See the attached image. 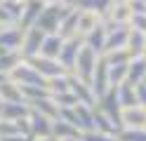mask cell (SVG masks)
Wrapping results in <instances>:
<instances>
[{
  "mask_svg": "<svg viewBox=\"0 0 146 141\" xmlns=\"http://www.w3.org/2000/svg\"><path fill=\"white\" fill-rule=\"evenodd\" d=\"M0 141H3V139H0Z\"/></svg>",
  "mask_w": 146,
  "mask_h": 141,
  "instance_id": "obj_49",
  "label": "cell"
},
{
  "mask_svg": "<svg viewBox=\"0 0 146 141\" xmlns=\"http://www.w3.org/2000/svg\"><path fill=\"white\" fill-rule=\"evenodd\" d=\"M115 94H118V101H120V108H130V106H137L139 99H137V87L130 82H123L115 87Z\"/></svg>",
  "mask_w": 146,
  "mask_h": 141,
  "instance_id": "obj_23",
  "label": "cell"
},
{
  "mask_svg": "<svg viewBox=\"0 0 146 141\" xmlns=\"http://www.w3.org/2000/svg\"><path fill=\"white\" fill-rule=\"evenodd\" d=\"M108 80H111V87H118L127 80V64L120 66H108Z\"/></svg>",
  "mask_w": 146,
  "mask_h": 141,
  "instance_id": "obj_31",
  "label": "cell"
},
{
  "mask_svg": "<svg viewBox=\"0 0 146 141\" xmlns=\"http://www.w3.org/2000/svg\"><path fill=\"white\" fill-rule=\"evenodd\" d=\"M24 61V56L19 50H14V52H5L3 56H0V73H5V75H10L17 66H19Z\"/></svg>",
  "mask_w": 146,
  "mask_h": 141,
  "instance_id": "obj_28",
  "label": "cell"
},
{
  "mask_svg": "<svg viewBox=\"0 0 146 141\" xmlns=\"http://www.w3.org/2000/svg\"><path fill=\"white\" fill-rule=\"evenodd\" d=\"M21 97L26 103H33L38 99H45V97H52V94L47 92V87H38V85H24L21 87Z\"/></svg>",
  "mask_w": 146,
  "mask_h": 141,
  "instance_id": "obj_29",
  "label": "cell"
},
{
  "mask_svg": "<svg viewBox=\"0 0 146 141\" xmlns=\"http://www.w3.org/2000/svg\"><path fill=\"white\" fill-rule=\"evenodd\" d=\"M120 122L125 129H146V106L137 103V106L123 108L120 111Z\"/></svg>",
  "mask_w": 146,
  "mask_h": 141,
  "instance_id": "obj_9",
  "label": "cell"
},
{
  "mask_svg": "<svg viewBox=\"0 0 146 141\" xmlns=\"http://www.w3.org/2000/svg\"><path fill=\"white\" fill-rule=\"evenodd\" d=\"M0 99H3V101H24L21 87L7 78L5 82H0Z\"/></svg>",
  "mask_w": 146,
  "mask_h": 141,
  "instance_id": "obj_27",
  "label": "cell"
},
{
  "mask_svg": "<svg viewBox=\"0 0 146 141\" xmlns=\"http://www.w3.org/2000/svg\"><path fill=\"white\" fill-rule=\"evenodd\" d=\"M24 12L21 0H0V28L17 26Z\"/></svg>",
  "mask_w": 146,
  "mask_h": 141,
  "instance_id": "obj_7",
  "label": "cell"
},
{
  "mask_svg": "<svg viewBox=\"0 0 146 141\" xmlns=\"http://www.w3.org/2000/svg\"><path fill=\"white\" fill-rule=\"evenodd\" d=\"M29 108H33V111H38L40 115H45V118H50V120H57L59 118V106L54 103V99L52 97H45V99H38V101H33V103H29Z\"/></svg>",
  "mask_w": 146,
  "mask_h": 141,
  "instance_id": "obj_24",
  "label": "cell"
},
{
  "mask_svg": "<svg viewBox=\"0 0 146 141\" xmlns=\"http://www.w3.org/2000/svg\"><path fill=\"white\" fill-rule=\"evenodd\" d=\"M68 89H71L73 97L78 99V103H85V106H97V99H94V94H92V87H90L87 82L78 80L73 73H68Z\"/></svg>",
  "mask_w": 146,
  "mask_h": 141,
  "instance_id": "obj_11",
  "label": "cell"
},
{
  "mask_svg": "<svg viewBox=\"0 0 146 141\" xmlns=\"http://www.w3.org/2000/svg\"><path fill=\"white\" fill-rule=\"evenodd\" d=\"M73 5L68 3H57V5H45L40 19L35 21V28H40L45 35H52V33H59V26L61 21L71 14Z\"/></svg>",
  "mask_w": 146,
  "mask_h": 141,
  "instance_id": "obj_1",
  "label": "cell"
},
{
  "mask_svg": "<svg viewBox=\"0 0 146 141\" xmlns=\"http://www.w3.org/2000/svg\"><path fill=\"white\" fill-rule=\"evenodd\" d=\"M61 3H68V5H73V0H61Z\"/></svg>",
  "mask_w": 146,
  "mask_h": 141,
  "instance_id": "obj_44",
  "label": "cell"
},
{
  "mask_svg": "<svg viewBox=\"0 0 146 141\" xmlns=\"http://www.w3.org/2000/svg\"><path fill=\"white\" fill-rule=\"evenodd\" d=\"M144 47H146V33H139V31H132L130 28V38H127V47L125 50L132 54V59L144 54Z\"/></svg>",
  "mask_w": 146,
  "mask_h": 141,
  "instance_id": "obj_25",
  "label": "cell"
},
{
  "mask_svg": "<svg viewBox=\"0 0 146 141\" xmlns=\"http://www.w3.org/2000/svg\"><path fill=\"white\" fill-rule=\"evenodd\" d=\"M0 108H3V99H0Z\"/></svg>",
  "mask_w": 146,
  "mask_h": 141,
  "instance_id": "obj_46",
  "label": "cell"
},
{
  "mask_svg": "<svg viewBox=\"0 0 146 141\" xmlns=\"http://www.w3.org/2000/svg\"><path fill=\"white\" fill-rule=\"evenodd\" d=\"M137 99H139V103H141V106H146V82L137 85Z\"/></svg>",
  "mask_w": 146,
  "mask_h": 141,
  "instance_id": "obj_38",
  "label": "cell"
},
{
  "mask_svg": "<svg viewBox=\"0 0 146 141\" xmlns=\"http://www.w3.org/2000/svg\"><path fill=\"white\" fill-rule=\"evenodd\" d=\"M26 120H29V132L33 139H40V136H52V120L40 115L38 111L29 108V115H26Z\"/></svg>",
  "mask_w": 146,
  "mask_h": 141,
  "instance_id": "obj_10",
  "label": "cell"
},
{
  "mask_svg": "<svg viewBox=\"0 0 146 141\" xmlns=\"http://www.w3.org/2000/svg\"><path fill=\"white\" fill-rule=\"evenodd\" d=\"M52 99H54V103L59 106V111H61V108H73V106L78 103V99L71 94V89L64 92V94H57V97H52Z\"/></svg>",
  "mask_w": 146,
  "mask_h": 141,
  "instance_id": "obj_35",
  "label": "cell"
},
{
  "mask_svg": "<svg viewBox=\"0 0 146 141\" xmlns=\"http://www.w3.org/2000/svg\"><path fill=\"white\" fill-rule=\"evenodd\" d=\"M83 40H85V47H90L92 52H97L99 56H102L104 47H106V28H104V24H99L94 31H90Z\"/></svg>",
  "mask_w": 146,
  "mask_h": 141,
  "instance_id": "obj_18",
  "label": "cell"
},
{
  "mask_svg": "<svg viewBox=\"0 0 146 141\" xmlns=\"http://www.w3.org/2000/svg\"><path fill=\"white\" fill-rule=\"evenodd\" d=\"M106 21H113V24H130L132 19V9H130V3H113L111 9L106 12Z\"/></svg>",
  "mask_w": 146,
  "mask_h": 141,
  "instance_id": "obj_19",
  "label": "cell"
},
{
  "mask_svg": "<svg viewBox=\"0 0 146 141\" xmlns=\"http://www.w3.org/2000/svg\"><path fill=\"white\" fill-rule=\"evenodd\" d=\"M45 40V33L40 31V28H29V31H24V40H21V47L19 52L24 59H31V56H38L40 54V45Z\"/></svg>",
  "mask_w": 146,
  "mask_h": 141,
  "instance_id": "obj_8",
  "label": "cell"
},
{
  "mask_svg": "<svg viewBox=\"0 0 146 141\" xmlns=\"http://www.w3.org/2000/svg\"><path fill=\"white\" fill-rule=\"evenodd\" d=\"M64 47V38L59 33L45 35V40L40 45V56H47V59H59V52Z\"/></svg>",
  "mask_w": 146,
  "mask_h": 141,
  "instance_id": "obj_20",
  "label": "cell"
},
{
  "mask_svg": "<svg viewBox=\"0 0 146 141\" xmlns=\"http://www.w3.org/2000/svg\"><path fill=\"white\" fill-rule=\"evenodd\" d=\"M97 108H99V111H104L111 120L120 122V111H123V108H120V101H118L115 87H111V89L104 94V97H99V99H97ZM120 125H123V122H120Z\"/></svg>",
  "mask_w": 146,
  "mask_h": 141,
  "instance_id": "obj_13",
  "label": "cell"
},
{
  "mask_svg": "<svg viewBox=\"0 0 146 141\" xmlns=\"http://www.w3.org/2000/svg\"><path fill=\"white\" fill-rule=\"evenodd\" d=\"M80 141H118L113 134H104L99 129H90V132H83L80 134Z\"/></svg>",
  "mask_w": 146,
  "mask_h": 141,
  "instance_id": "obj_34",
  "label": "cell"
},
{
  "mask_svg": "<svg viewBox=\"0 0 146 141\" xmlns=\"http://www.w3.org/2000/svg\"><path fill=\"white\" fill-rule=\"evenodd\" d=\"M141 56H144V59H146V47H144V54H141Z\"/></svg>",
  "mask_w": 146,
  "mask_h": 141,
  "instance_id": "obj_45",
  "label": "cell"
},
{
  "mask_svg": "<svg viewBox=\"0 0 146 141\" xmlns=\"http://www.w3.org/2000/svg\"><path fill=\"white\" fill-rule=\"evenodd\" d=\"M5 80H7V75H5V73H0V82H5Z\"/></svg>",
  "mask_w": 146,
  "mask_h": 141,
  "instance_id": "obj_43",
  "label": "cell"
},
{
  "mask_svg": "<svg viewBox=\"0 0 146 141\" xmlns=\"http://www.w3.org/2000/svg\"><path fill=\"white\" fill-rule=\"evenodd\" d=\"M29 115V103L26 101H3V108H0V120H10L17 122Z\"/></svg>",
  "mask_w": 146,
  "mask_h": 141,
  "instance_id": "obj_15",
  "label": "cell"
},
{
  "mask_svg": "<svg viewBox=\"0 0 146 141\" xmlns=\"http://www.w3.org/2000/svg\"><path fill=\"white\" fill-rule=\"evenodd\" d=\"M7 78H10L12 82H17L19 87H24V85H38V87H47V80H45L42 75L35 71L26 59H24L19 66H17V68H14L10 75H7Z\"/></svg>",
  "mask_w": 146,
  "mask_h": 141,
  "instance_id": "obj_3",
  "label": "cell"
},
{
  "mask_svg": "<svg viewBox=\"0 0 146 141\" xmlns=\"http://www.w3.org/2000/svg\"><path fill=\"white\" fill-rule=\"evenodd\" d=\"M40 3H45V5H57V3H61V0H40Z\"/></svg>",
  "mask_w": 146,
  "mask_h": 141,
  "instance_id": "obj_41",
  "label": "cell"
},
{
  "mask_svg": "<svg viewBox=\"0 0 146 141\" xmlns=\"http://www.w3.org/2000/svg\"><path fill=\"white\" fill-rule=\"evenodd\" d=\"M102 24V17L97 12H90V9H80L78 14V35H87L90 31H94V28Z\"/></svg>",
  "mask_w": 146,
  "mask_h": 141,
  "instance_id": "obj_21",
  "label": "cell"
},
{
  "mask_svg": "<svg viewBox=\"0 0 146 141\" xmlns=\"http://www.w3.org/2000/svg\"><path fill=\"white\" fill-rule=\"evenodd\" d=\"M80 134H83V132H80L78 127H73L71 122L61 120V118L52 120V136L54 139H78Z\"/></svg>",
  "mask_w": 146,
  "mask_h": 141,
  "instance_id": "obj_22",
  "label": "cell"
},
{
  "mask_svg": "<svg viewBox=\"0 0 146 141\" xmlns=\"http://www.w3.org/2000/svg\"><path fill=\"white\" fill-rule=\"evenodd\" d=\"M24 40V31L19 26H7V28H0V47L7 52H14L21 47Z\"/></svg>",
  "mask_w": 146,
  "mask_h": 141,
  "instance_id": "obj_14",
  "label": "cell"
},
{
  "mask_svg": "<svg viewBox=\"0 0 146 141\" xmlns=\"http://www.w3.org/2000/svg\"><path fill=\"white\" fill-rule=\"evenodd\" d=\"M118 141H146V129H120L118 132Z\"/></svg>",
  "mask_w": 146,
  "mask_h": 141,
  "instance_id": "obj_33",
  "label": "cell"
},
{
  "mask_svg": "<svg viewBox=\"0 0 146 141\" xmlns=\"http://www.w3.org/2000/svg\"><path fill=\"white\" fill-rule=\"evenodd\" d=\"M132 28V31H139V33H146V14H132L130 24H127Z\"/></svg>",
  "mask_w": 146,
  "mask_h": 141,
  "instance_id": "obj_37",
  "label": "cell"
},
{
  "mask_svg": "<svg viewBox=\"0 0 146 141\" xmlns=\"http://www.w3.org/2000/svg\"><path fill=\"white\" fill-rule=\"evenodd\" d=\"M12 134H19V127H17V122H10V120H0V139H5V136H12Z\"/></svg>",
  "mask_w": 146,
  "mask_h": 141,
  "instance_id": "obj_36",
  "label": "cell"
},
{
  "mask_svg": "<svg viewBox=\"0 0 146 141\" xmlns=\"http://www.w3.org/2000/svg\"><path fill=\"white\" fill-rule=\"evenodd\" d=\"M31 141H57L54 136H40V139H31Z\"/></svg>",
  "mask_w": 146,
  "mask_h": 141,
  "instance_id": "obj_40",
  "label": "cell"
},
{
  "mask_svg": "<svg viewBox=\"0 0 146 141\" xmlns=\"http://www.w3.org/2000/svg\"><path fill=\"white\" fill-rule=\"evenodd\" d=\"M83 45H85L83 35H73V38H66V40H64V47L59 52V64L64 66L66 73L73 71V66H76V59H78L80 50H83Z\"/></svg>",
  "mask_w": 146,
  "mask_h": 141,
  "instance_id": "obj_4",
  "label": "cell"
},
{
  "mask_svg": "<svg viewBox=\"0 0 146 141\" xmlns=\"http://www.w3.org/2000/svg\"><path fill=\"white\" fill-rule=\"evenodd\" d=\"M104 59H106V64H108V66H120V64H130V61H132V54L123 47V50L106 52V54H104Z\"/></svg>",
  "mask_w": 146,
  "mask_h": 141,
  "instance_id": "obj_30",
  "label": "cell"
},
{
  "mask_svg": "<svg viewBox=\"0 0 146 141\" xmlns=\"http://www.w3.org/2000/svg\"><path fill=\"white\" fill-rule=\"evenodd\" d=\"M42 9H45V3H40V0H26V3H24L21 19H19V24H17V26H19L21 31H29V28H33L35 21L40 19Z\"/></svg>",
  "mask_w": 146,
  "mask_h": 141,
  "instance_id": "obj_12",
  "label": "cell"
},
{
  "mask_svg": "<svg viewBox=\"0 0 146 141\" xmlns=\"http://www.w3.org/2000/svg\"><path fill=\"white\" fill-rule=\"evenodd\" d=\"M47 92L52 94V97H57V94L68 92V73H66V75H59V78H52V80H47Z\"/></svg>",
  "mask_w": 146,
  "mask_h": 141,
  "instance_id": "obj_32",
  "label": "cell"
},
{
  "mask_svg": "<svg viewBox=\"0 0 146 141\" xmlns=\"http://www.w3.org/2000/svg\"><path fill=\"white\" fill-rule=\"evenodd\" d=\"M90 87H92L94 99L104 97V94L111 89V80H108V64H106L104 56H99V61H97V68H94V75H92Z\"/></svg>",
  "mask_w": 146,
  "mask_h": 141,
  "instance_id": "obj_6",
  "label": "cell"
},
{
  "mask_svg": "<svg viewBox=\"0 0 146 141\" xmlns=\"http://www.w3.org/2000/svg\"><path fill=\"white\" fill-rule=\"evenodd\" d=\"M57 141H80V136L78 139H57Z\"/></svg>",
  "mask_w": 146,
  "mask_h": 141,
  "instance_id": "obj_42",
  "label": "cell"
},
{
  "mask_svg": "<svg viewBox=\"0 0 146 141\" xmlns=\"http://www.w3.org/2000/svg\"><path fill=\"white\" fill-rule=\"evenodd\" d=\"M92 115H94V129L104 132V134H113V136H118V132L123 129V125H120V122L111 120V118H108L104 111H99L97 106L92 108Z\"/></svg>",
  "mask_w": 146,
  "mask_h": 141,
  "instance_id": "obj_16",
  "label": "cell"
},
{
  "mask_svg": "<svg viewBox=\"0 0 146 141\" xmlns=\"http://www.w3.org/2000/svg\"><path fill=\"white\" fill-rule=\"evenodd\" d=\"M78 14H80V9L73 7V9H71V14L61 21V26H59V35L64 38V40H66V38L78 35Z\"/></svg>",
  "mask_w": 146,
  "mask_h": 141,
  "instance_id": "obj_26",
  "label": "cell"
},
{
  "mask_svg": "<svg viewBox=\"0 0 146 141\" xmlns=\"http://www.w3.org/2000/svg\"><path fill=\"white\" fill-rule=\"evenodd\" d=\"M127 82L134 85V87L146 82V59L144 56H134V59L127 64Z\"/></svg>",
  "mask_w": 146,
  "mask_h": 141,
  "instance_id": "obj_17",
  "label": "cell"
},
{
  "mask_svg": "<svg viewBox=\"0 0 146 141\" xmlns=\"http://www.w3.org/2000/svg\"><path fill=\"white\" fill-rule=\"evenodd\" d=\"M33 136H24V134H12V136H5L3 141H31Z\"/></svg>",
  "mask_w": 146,
  "mask_h": 141,
  "instance_id": "obj_39",
  "label": "cell"
},
{
  "mask_svg": "<svg viewBox=\"0 0 146 141\" xmlns=\"http://www.w3.org/2000/svg\"><path fill=\"white\" fill-rule=\"evenodd\" d=\"M97 61H99V54L83 45V50H80L78 59H76V66H73L71 73L76 75L78 80H83V82L90 85L92 82V75H94V68H97Z\"/></svg>",
  "mask_w": 146,
  "mask_h": 141,
  "instance_id": "obj_2",
  "label": "cell"
},
{
  "mask_svg": "<svg viewBox=\"0 0 146 141\" xmlns=\"http://www.w3.org/2000/svg\"><path fill=\"white\" fill-rule=\"evenodd\" d=\"M21 3H24V0H21Z\"/></svg>",
  "mask_w": 146,
  "mask_h": 141,
  "instance_id": "obj_48",
  "label": "cell"
},
{
  "mask_svg": "<svg viewBox=\"0 0 146 141\" xmlns=\"http://www.w3.org/2000/svg\"><path fill=\"white\" fill-rule=\"evenodd\" d=\"M35 71H38L45 80H52V78H59V75H66L64 71V66L59 64V59H47V56H31V59H26Z\"/></svg>",
  "mask_w": 146,
  "mask_h": 141,
  "instance_id": "obj_5",
  "label": "cell"
},
{
  "mask_svg": "<svg viewBox=\"0 0 146 141\" xmlns=\"http://www.w3.org/2000/svg\"><path fill=\"white\" fill-rule=\"evenodd\" d=\"M24 3H26V0H24Z\"/></svg>",
  "mask_w": 146,
  "mask_h": 141,
  "instance_id": "obj_47",
  "label": "cell"
}]
</instances>
